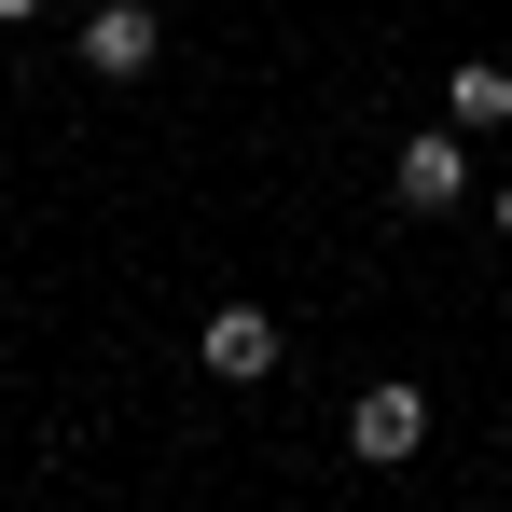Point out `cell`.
I'll list each match as a JSON object with an SVG mask.
<instances>
[{
  "mask_svg": "<svg viewBox=\"0 0 512 512\" xmlns=\"http://www.w3.org/2000/svg\"><path fill=\"white\" fill-rule=\"evenodd\" d=\"M153 42H167V14H153V0H97V14H84V70H97V84H139V70H153Z\"/></svg>",
  "mask_w": 512,
  "mask_h": 512,
  "instance_id": "3957f363",
  "label": "cell"
},
{
  "mask_svg": "<svg viewBox=\"0 0 512 512\" xmlns=\"http://www.w3.org/2000/svg\"><path fill=\"white\" fill-rule=\"evenodd\" d=\"M471 194V125H416L402 153H388V208H416V222H443Z\"/></svg>",
  "mask_w": 512,
  "mask_h": 512,
  "instance_id": "7a4b0ae2",
  "label": "cell"
},
{
  "mask_svg": "<svg viewBox=\"0 0 512 512\" xmlns=\"http://www.w3.org/2000/svg\"><path fill=\"white\" fill-rule=\"evenodd\" d=\"M416 443H429V388L416 374H374V388L346 402V457H360V471H402Z\"/></svg>",
  "mask_w": 512,
  "mask_h": 512,
  "instance_id": "6da1fadb",
  "label": "cell"
},
{
  "mask_svg": "<svg viewBox=\"0 0 512 512\" xmlns=\"http://www.w3.org/2000/svg\"><path fill=\"white\" fill-rule=\"evenodd\" d=\"M28 14H42V0H0V28H28Z\"/></svg>",
  "mask_w": 512,
  "mask_h": 512,
  "instance_id": "8992f818",
  "label": "cell"
},
{
  "mask_svg": "<svg viewBox=\"0 0 512 512\" xmlns=\"http://www.w3.org/2000/svg\"><path fill=\"white\" fill-rule=\"evenodd\" d=\"M499 236H512V180H499Z\"/></svg>",
  "mask_w": 512,
  "mask_h": 512,
  "instance_id": "52a82bcc",
  "label": "cell"
},
{
  "mask_svg": "<svg viewBox=\"0 0 512 512\" xmlns=\"http://www.w3.org/2000/svg\"><path fill=\"white\" fill-rule=\"evenodd\" d=\"M443 125H471V139L512 125V70H499V56H457V70H443Z\"/></svg>",
  "mask_w": 512,
  "mask_h": 512,
  "instance_id": "5b68a950",
  "label": "cell"
},
{
  "mask_svg": "<svg viewBox=\"0 0 512 512\" xmlns=\"http://www.w3.org/2000/svg\"><path fill=\"white\" fill-rule=\"evenodd\" d=\"M208 374H222V388H263V374H277V319H263V305H208Z\"/></svg>",
  "mask_w": 512,
  "mask_h": 512,
  "instance_id": "277c9868",
  "label": "cell"
}]
</instances>
